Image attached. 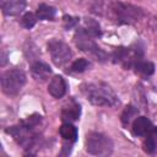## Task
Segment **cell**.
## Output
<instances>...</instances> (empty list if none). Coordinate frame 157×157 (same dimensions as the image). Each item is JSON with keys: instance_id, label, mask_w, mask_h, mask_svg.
<instances>
[{"instance_id": "1", "label": "cell", "mask_w": 157, "mask_h": 157, "mask_svg": "<svg viewBox=\"0 0 157 157\" xmlns=\"http://www.w3.org/2000/svg\"><path fill=\"white\" fill-rule=\"evenodd\" d=\"M42 118L43 117L39 114H32L25 120H21L18 125L6 128L5 132L11 135L26 152L33 155L34 150L38 148L42 142V132L39 131Z\"/></svg>"}, {"instance_id": "2", "label": "cell", "mask_w": 157, "mask_h": 157, "mask_svg": "<svg viewBox=\"0 0 157 157\" xmlns=\"http://www.w3.org/2000/svg\"><path fill=\"white\" fill-rule=\"evenodd\" d=\"M81 93L93 105L97 107H115L119 104V98L113 88L102 81L83 82L80 86Z\"/></svg>"}, {"instance_id": "3", "label": "cell", "mask_w": 157, "mask_h": 157, "mask_svg": "<svg viewBox=\"0 0 157 157\" xmlns=\"http://www.w3.org/2000/svg\"><path fill=\"white\" fill-rule=\"evenodd\" d=\"M145 12L141 7L120 1H110L107 16L117 25H132L144 17Z\"/></svg>"}, {"instance_id": "4", "label": "cell", "mask_w": 157, "mask_h": 157, "mask_svg": "<svg viewBox=\"0 0 157 157\" xmlns=\"http://www.w3.org/2000/svg\"><path fill=\"white\" fill-rule=\"evenodd\" d=\"M85 147L86 151L90 155L93 156H109L113 152V141L109 136L97 132V131H91L86 135L85 139Z\"/></svg>"}, {"instance_id": "5", "label": "cell", "mask_w": 157, "mask_h": 157, "mask_svg": "<svg viewBox=\"0 0 157 157\" xmlns=\"http://www.w3.org/2000/svg\"><path fill=\"white\" fill-rule=\"evenodd\" d=\"M112 61L114 64H120L124 69H132L134 65L144 59V48L139 44L131 47H119L112 53Z\"/></svg>"}, {"instance_id": "6", "label": "cell", "mask_w": 157, "mask_h": 157, "mask_svg": "<svg viewBox=\"0 0 157 157\" xmlns=\"http://www.w3.org/2000/svg\"><path fill=\"white\" fill-rule=\"evenodd\" d=\"M27 77L18 67L9 69L1 74V88L6 96H17L26 85Z\"/></svg>"}, {"instance_id": "7", "label": "cell", "mask_w": 157, "mask_h": 157, "mask_svg": "<svg viewBox=\"0 0 157 157\" xmlns=\"http://www.w3.org/2000/svg\"><path fill=\"white\" fill-rule=\"evenodd\" d=\"M74 40H75V44L76 47L85 52L86 54H88L91 58H93L94 60L97 61H101V63H104L108 60V53L105 50H103L96 42L93 38L88 37V36H85L82 33H78L76 32L75 33V37H74Z\"/></svg>"}, {"instance_id": "8", "label": "cell", "mask_w": 157, "mask_h": 157, "mask_svg": "<svg viewBox=\"0 0 157 157\" xmlns=\"http://www.w3.org/2000/svg\"><path fill=\"white\" fill-rule=\"evenodd\" d=\"M47 47H48L50 59L55 66L65 67L67 64H70L71 58H72V52L65 42L54 38L48 42Z\"/></svg>"}, {"instance_id": "9", "label": "cell", "mask_w": 157, "mask_h": 157, "mask_svg": "<svg viewBox=\"0 0 157 157\" xmlns=\"http://www.w3.org/2000/svg\"><path fill=\"white\" fill-rule=\"evenodd\" d=\"M76 32L88 36L91 38H98L102 36L101 26H99L98 21H96L93 18H83L82 21H80L78 26L76 27Z\"/></svg>"}, {"instance_id": "10", "label": "cell", "mask_w": 157, "mask_h": 157, "mask_svg": "<svg viewBox=\"0 0 157 157\" xmlns=\"http://www.w3.org/2000/svg\"><path fill=\"white\" fill-rule=\"evenodd\" d=\"M81 115V105L75 99H69L61 108V119L64 121H75L78 120Z\"/></svg>"}, {"instance_id": "11", "label": "cell", "mask_w": 157, "mask_h": 157, "mask_svg": "<svg viewBox=\"0 0 157 157\" xmlns=\"http://www.w3.org/2000/svg\"><path fill=\"white\" fill-rule=\"evenodd\" d=\"M67 91V83L65 78L60 75H55L50 78L48 83V92L54 98H63L66 94Z\"/></svg>"}, {"instance_id": "12", "label": "cell", "mask_w": 157, "mask_h": 157, "mask_svg": "<svg viewBox=\"0 0 157 157\" xmlns=\"http://www.w3.org/2000/svg\"><path fill=\"white\" fill-rule=\"evenodd\" d=\"M155 125L152 124V121L146 118V117H136L132 123H131V131L135 136H140V137H144L146 136L153 128Z\"/></svg>"}, {"instance_id": "13", "label": "cell", "mask_w": 157, "mask_h": 157, "mask_svg": "<svg viewBox=\"0 0 157 157\" xmlns=\"http://www.w3.org/2000/svg\"><path fill=\"white\" fill-rule=\"evenodd\" d=\"M0 6L6 16H17L26 9V0H0Z\"/></svg>"}, {"instance_id": "14", "label": "cell", "mask_w": 157, "mask_h": 157, "mask_svg": "<svg viewBox=\"0 0 157 157\" xmlns=\"http://www.w3.org/2000/svg\"><path fill=\"white\" fill-rule=\"evenodd\" d=\"M31 74H32L34 80L45 81L49 77V75L52 74V69L47 63L40 61V60H36L31 64Z\"/></svg>"}, {"instance_id": "15", "label": "cell", "mask_w": 157, "mask_h": 157, "mask_svg": "<svg viewBox=\"0 0 157 157\" xmlns=\"http://www.w3.org/2000/svg\"><path fill=\"white\" fill-rule=\"evenodd\" d=\"M59 134L63 137V140L66 141V142H69L70 145H72L74 142H76L77 136H78L77 128L74 124H71L70 121H64V124L59 129Z\"/></svg>"}, {"instance_id": "16", "label": "cell", "mask_w": 157, "mask_h": 157, "mask_svg": "<svg viewBox=\"0 0 157 157\" xmlns=\"http://www.w3.org/2000/svg\"><path fill=\"white\" fill-rule=\"evenodd\" d=\"M142 139H144L142 142L144 151L148 155H153L157 151V126H153L152 130Z\"/></svg>"}, {"instance_id": "17", "label": "cell", "mask_w": 157, "mask_h": 157, "mask_svg": "<svg viewBox=\"0 0 157 157\" xmlns=\"http://www.w3.org/2000/svg\"><path fill=\"white\" fill-rule=\"evenodd\" d=\"M55 13H56V9L47 4H39L36 11L38 20H43V21H53Z\"/></svg>"}, {"instance_id": "18", "label": "cell", "mask_w": 157, "mask_h": 157, "mask_svg": "<svg viewBox=\"0 0 157 157\" xmlns=\"http://www.w3.org/2000/svg\"><path fill=\"white\" fill-rule=\"evenodd\" d=\"M92 66L91 61L85 59V58H80V59H76L75 61H72L67 69H66V72L69 74H81L86 70H88L90 67Z\"/></svg>"}, {"instance_id": "19", "label": "cell", "mask_w": 157, "mask_h": 157, "mask_svg": "<svg viewBox=\"0 0 157 157\" xmlns=\"http://www.w3.org/2000/svg\"><path fill=\"white\" fill-rule=\"evenodd\" d=\"M132 69L135 70L136 74H139L141 76H151L155 72V65H153V63L147 61V60H144V59L139 60L134 65Z\"/></svg>"}, {"instance_id": "20", "label": "cell", "mask_w": 157, "mask_h": 157, "mask_svg": "<svg viewBox=\"0 0 157 157\" xmlns=\"http://www.w3.org/2000/svg\"><path fill=\"white\" fill-rule=\"evenodd\" d=\"M109 0H91L90 1V10L91 12L98 16H107L109 9Z\"/></svg>"}, {"instance_id": "21", "label": "cell", "mask_w": 157, "mask_h": 157, "mask_svg": "<svg viewBox=\"0 0 157 157\" xmlns=\"http://www.w3.org/2000/svg\"><path fill=\"white\" fill-rule=\"evenodd\" d=\"M137 114H139V110H137L136 107H134V105H131V104L126 105L125 109H124L123 113H121V117H120L123 125H124V126H128L129 124H131L132 120L137 117Z\"/></svg>"}, {"instance_id": "22", "label": "cell", "mask_w": 157, "mask_h": 157, "mask_svg": "<svg viewBox=\"0 0 157 157\" xmlns=\"http://www.w3.org/2000/svg\"><path fill=\"white\" fill-rule=\"evenodd\" d=\"M37 20H38V17H37L36 13L26 12V13H23L22 17H21V25H22L25 28L31 29V28H33L34 25L37 23Z\"/></svg>"}, {"instance_id": "23", "label": "cell", "mask_w": 157, "mask_h": 157, "mask_svg": "<svg viewBox=\"0 0 157 157\" xmlns=\"http://www.w3.org/2000/svg\"><path fill=\"white\" fill-rule=\"evenodd\" d=\"M80 18L78 17H75V16H71V15H64L63 16V26L66 31L69 29H72V28H76L80 23Z\"/></svg>"}]
</instances>
